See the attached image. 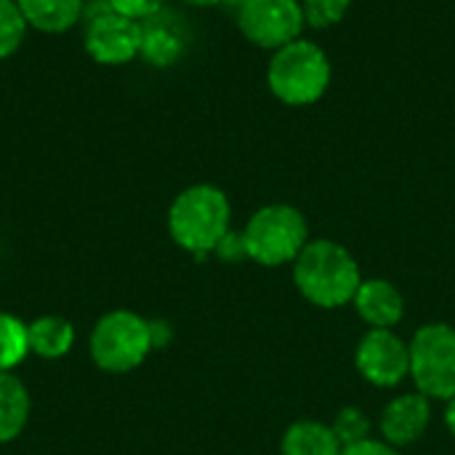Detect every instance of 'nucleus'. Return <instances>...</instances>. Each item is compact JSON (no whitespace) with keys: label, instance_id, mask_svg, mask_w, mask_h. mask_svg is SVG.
Wrapping results in <instances>:
<instances>
[{"label":"nucleus","instance_id":"nucleus-3","mask_svg":"<svg viewBox=\"0 0 455 455\" xmlns=\"http://www.w3.org/2000/svg\"><path fill=\"white\" fill-rule=\"evenodd\" d=\"M333 80V64L325 48L309 37H299L277 51L267 61V88L285 107L317 104Z\"/></svg>","mask_w":455,"mask_h":455},{"label":"nucleus","instance_id":"nucleus-18","mask_svg":"<svg viewBox=\"0 0 455 455\" xmlns=\"http://www.w3.org/2000/svg\"><path fill=\"white\" fill-rule=\"evenodd\" d=\"M331 427H333V432H336V437H339V443H341L344 448L357 445V443L373 437V421H371V419L365 416V411L357 408V405L341 408V411L336 413V419H333Z\"/></svg>","mask_w":455,"mask_h":455},{"label":"nucleus","instance_id":"nucleus-27","mask_svg":"<svg viewBox=\"0 0 455 455\" xmlns=\"http://www.w3.org/2000/svg\"><path fill=\"white\" fill-rule=\"evenodd\" d=\"M243 3H248V0H221V5H227V8H235V11H237Z\"/></svg>","mask_w":455,"mask_h":455},{"label":"nucleus","instance_id":"nucleus-24","mask_svg":"<svg viewBox=\"0 0 455 455\" xmlns=\"http://www.w3.org/2000/svg\"><path fill=\"white\" fill-rule=\"evenodd\" d=\"M149 336H152V349H165L173 339V331L168 320H149Z\"/></svg>","mask_w":455,"mask_h":455},{"label":"nucleus","instance_id":"nucleus-9","mask_svg":"<svg viewBox=\"0 0 455 455\" xmlns=\"http://www.w3.org/2000/svg\"><path fill=\"white\" fill-rule=\"evenodd\" d=\"M355 365L368 384L392 389L411 379V347L395 331L368 328L355 349Z\"/></svg>","mask_w":455,"mask_h":455},{"label":"nucleus","instance_id":"nucleus-14","mask_svg":"<svg viewBox=\"0 0 455 455\" xmlns=\"http://www.w3.org/2000/svg\"><path fill=\"white\" fill-rule=\"evenodd\" d=\"M27 339H29V355L40 360H61L75 349L77 331L67 317L43 315L27 323Z\"/></svg>","mask_w":455,"mask_h":455},{"label":"nucleus","instance_id":"nucleus-10","mask_svg":"<svg viewBox=\"0 0 455 455\" xmlns=\"http://www.w3.org/2000/svg\"><path fill=\"white\" fill-rule=\"evenodd\" d=\"M432 427V400L421 392L397 395L392 403H387L379 429L381 440L400 448L416 445Z\"/></svg>","mask_w":455,"mask_h":455},{"label":"nucleus","instance_id":"nucleus-5","mask_svg":"<svg viewBox=\"0 0 455 455\" xmlns=\"http://www.w3.org/2000/svg\"><path fill=\"white\" fill-rule=\"evenodd\" d=\"M91 360L99 371L123 376L136 371L155 349L149 320L131 309H112L96 320L88 339Z\"/></svg>","mask_w":455,"mask_h":455},{"label":"nucleus","instance_id":"nucleus-21","mask_svg":"<svg viewBox=\"0 0 455 455\" xmlns=\"http://www.w3.org/2000/svg\"><path fill=\"white\" fill-rule=\"evenodd\" d=\"M109 8L133 21H147L165 8V0H107Z\"/></svg>","mask_w":455,"mask_h":455},{"label":"nucleus","instance_id":"nucleus-8","mask_svg":"<svg viewBox=\"0 0 455 455\" xmlns=\"http://www.w3.org/2000/svg\"><path fill=\"white\" fill-rule=\"evenodd\" d=\"M83 45L96 64L123 67L141 53V21L115 13L104 3L88 16Z\"/></svg>","mask_w":455,"mask_h":455},{"label":"nucleus","instance_id":"nucleus-20","mask_svg":"<svg viewBox=\"0 0 455 455\" xmlns=\"http://www.w3.org/2000/svg\"><path fill=\"white\" fill-rule=\"evenodd\" d=\"M301 8L309 29H331L344 21L352 0H301Z\"/></svg>","mask_w":455,"mask_h":455},{"label":"nucleus","instance_id":"nucleus-22","mask_svg":"<svg viewBox=\"0 0 455 455\" xmlns=\"http://www.w3.org/2000/svg\"><path fill=\"white\" fill-rule=\"evenodd\" d=\"M213 256L221 259L224 264H240V261H245V259H248V251H245L243 229H240V232H237V229H229V232L221 237V243L216 245Z\"/></svg>","mask_w":455,"mask_h":455},{"label":"nucleus","instance_id":"nucleus-7","mask_svg":"<svg viewBox=\"0 0 455 455\" xmlns=\"http://www.w3.org/2000/svg\"><path fill=\"white\" fill-rule=\"evenodd\" d=\"M237 29L251 45L272 53L304 37L301 0H248L237 8Z\"/></svg>","mask_w":455,"mask_h":455},{"label":"nucleus","instance_id":"nucleus-16","mask_svg":"<svg viewBox=\"0 0 455 455\" xmlns=\"http://www.w3.org/2000/svg\"><path fill=\"white\" fill-rule=\"evenodd\" d=\"M32 400L16 373H0V445L13 443L29 421Z\"/></svg>","mask_w":455,"mask_h":455},{"label":"nucleus","instance_id":"nucleus-23","mask_svg":"<svg viewBox=\"0 0 455 455\" xmlns=\"http://www.w3.org/2000/svg\"><path fill=\"white\" fill-rule=\"evenodd\" d=\"M341 455H403V453H400L395 445H389V443H384V440L371 437V440H363V443H357V445L344 448Z\"/></svg>","mask_w":455,"mask_h":455},{"label":"nucleus","instance_id":"nucleus-4","mask_svg":"<svg viewBox=\"0 0 455 455\" xmlns=\"http://www.w3.org/2000/svg\"><path fill=\"white\" fill-rule=\"evenodd\" d=\"M243 240L251 261L275 269L293 264L312 237L309 221L296 205L269 203L248 219L243 227Z\"/></svg>","mask_w":455,"mask_h":455},{"label":"nucleus","instance_id":"nucleus-19","mask_svg":"<svg viewBox=\"0 0 455 455\" xmlns=\"http://www.w3.org/2000/svg\"><path fill=\"white\" fill-rule=\"evenodd\" d=\"M27 21L16 5V0H0V61L13 56L27 35Z\"/></svg>","mask_w":455,"mask_h":455},{"label":"nucleus","instance_id":"nucleus-6","mask_svg":"<svg viewBox=\"0 0 455 455\" xmlns=\"http://www.w3.org/2000/svg\"><path fill=\"white\" fill-rule=\"evenodd\" d=\"M411 347V379L416 392L448 403L455 397V328L448 323L421 325Z\"/></svg>","mask_w":455,"mask_h":455},{"label":"nucleus","instance_id":"nucleus-2","mask_svg":"<svg viewBox=\"0 0 455 455\" xmlns=\"http://www.w3.org/2000/svg\"><path fill=\"white\" fill-rule=\"evenodd\" d=\"M229 229L232 203L216 184H192L181 189L168 208L171 240L197 259L211 256Z\"/></svg>","mask_w":455,"mask_h":455},{"label":"nucleus","instance_id":"nucleus-25","mask_svg":"<svg viewBox=\"0 0 455 455\" xmlns=\"http://www.w3.org/2000/svg\"><path fill=\"white\" fill-rule=\"evenodd\" d=\"M445 427H448V432L455 437V397L445 403Z\"/></svg>","mask_w":455,"mask_h":455},{"label":"nucleus","instance_id":"nucleus-1","mask_svg":"<svg viewBox=\"0 0 455 455\" xmlns=\"http://www.w3.org/2000/svg\"><path fill=\"white\" fill-rule=\"evenodd\" d=\"M291 267L299 293L320 309H341L352 304L365 280L349 248L328 237L309 240Z\"/></svg>","mask_w":455,"mask_h":455},{"label":"nucleus","instance_id":"nucleus-12","mask_svg":"<svg viewBox=\"0 0 455 455\" xmlns=\"http://www.w3.org/2000/svg\"><path fill=\"white\" fill-rule=\"evenodd\" d=\"M187 51V32L176 21V16H168L160 11L157 16L141 21V59L157 69L173 67Z\"/></svg>","mask_w":455,"mask_h":455},{"label":"nucleus","instance_id":"nucleus-13","mask_svg":"<svg viewBox=\"0 0 455 455\" xmlns=\"http://www.w3.org/2000/svg\"><path fill=\"white\" fill-rule=\"evenodd\" d=\"M16 5L27 27L45 35L69 32L85 16V0H16Z\"/></svg>","mask_w":455,"mask_h":455},{"label":"nucleus","instance_id":"nucleus-17","mask_svg":"<svg viewBox=\"0 0 455 455\" xmlns=\"http://www.w3.org/2000/svg\"><path fill=\"white\" fill-rule=\"evenodd\" d=\"M29 357L27 323L11 312H0V373H13Z\"/></svg>","mask_w":455,"mask_h":455},{"label":"nucleus","instance_id":"nucleus-26","mask_svg":"<svg viewBox=\"0 0 455 455\" xmlns=\"http://www.w3.org/2000/svg\"><path fill=\"white\" fill-rule=\"evenodd\" d=\"M184 5H192V8H213V5H221V0H181Z\"/></svg>","mask_w":455,"mask_h":455},{"label":"nucleus","instance_id":"nucleus-15","mask_svg":"<svg viewBox=\"0 0 455 455\" xmlns=\"http://www.w3.org/2000/svg\"><path fill=\"white\" fill-rule=\"evenodd\" d=\"M341 451L333 427L315 419L293 421L280 440V455H341Z\"/></svg>","mask_w":455,"mask_h":455},{"label":"nucleus","instance_id":"nucleus-11","mask_svg":"<svg viewBox=\"0 0 455 455\" xmlns=\"http://www.w3.org/2000/svg\"><path fill=\"white\" fill-rule=\"evenodd\" d=\"M360 320L368 328H384V331H395L403 317H405V299L400 293V288L384 277H368L360 283L355 299H352Z\"/></svg>","mask_w":455,"mask_h":455}]
</instances>
